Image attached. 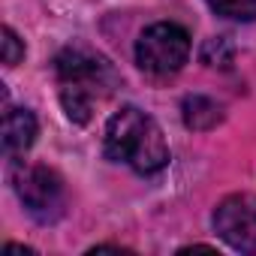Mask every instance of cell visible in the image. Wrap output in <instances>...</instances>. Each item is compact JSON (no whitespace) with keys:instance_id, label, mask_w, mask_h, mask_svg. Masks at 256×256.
<instances>
[{"instance_id":"cell-1","label":"cell","mask_w":256,"mask_h":256,"mask_svg":"<svg viewBox=\"0 0 256 256\" xmlns=\"http://www.w3.org/2000/svg\"><path fill=\"white\" fill-rule=\"evenodd\" d=\"M102 142L114 163L130 166L139 175H157L169 163V145L160 124L136 106H124L108 118Z\"/></svg>"},{"instance_id":"cell-2","label":"cell","mask_w":256,"mask_h":256,"mask_svg":"<svg viewBox=\"0 0 256 256\" xmlns=\"http://www.w3.org/2000/svg\"><path fill=\"white\" fill-rule=\"evenodd\" d=\"M58 84L66 118L76 124H88L96 102L112 94L118 78L106 58L88 48H66L58 58Z\"/></svg>"},{"instance_id":"cell-3","label":"cell","mask_w":256,"mask_h":256,"mask_svg":"<svg viewBox=\"0 0 256 256\" xmlns=\"http://www.w3.org/2000/svg\"><path fill=\"white\" fill-rule=\"evenodd\" d=\"M190 58V34L175 22H157L136 40V64L154 78H169L184 70Z\"/></svg>"},{"instance_id":"cell-4","label":"cell","mask_w":256,"mask_h":256,"mask_svg":"<svg viewBox=\"0 0 256 256\" xmlns=\"http://www.w3.org/2000/svg\"><path fill=\"white\" fill-rule=\"evenodd\" d=\"M12 187L28 208V214L40 223H54L66 211V190L54 169L48 166H18L12 175Z\"/></svg>"},{"instance_id":"cell-5","label":"cell","mask_w":256,"mask_h":256,"mask_svg":"<svg viewBox=\"0 0 256 256\" xmlns=\"http://www.w3.org/2000/svg\"><path fill=\"white\" fill-rule=\"evenodd\" d=\"M214 229L229 247L256 253V196L238 193L223 199L214 211Z\"/></svg>"},{"instance_id":"cell-6","label":"cell","mask_w":256,"mask_h":256,"mask_svg":"<svg viewBox=\"0 0 256 256\" xmlns=\"http://www.w3.org/2000/svg\"><path fill=\"white\" fill-rule=\"evenodd\" d=\"M36 142V118L30 108H6L4 112V154L22 157Z\"/></svg>"},{"instance_id":"cell-7","label":"cell","mask_w":256,"mask_h":256,"mask_svg":"<svg viewBox=\"0 0 256 256\" xmlns=\"http://www.w3.org/2000/svg\"><path fill=\"white\" fill-rule=\"evenodd\" d=\"M205 4L232 22H256V0H205Z\"/></svg>"},{"instance_id":"cell-8","label":"cell","mask_w":256,"mask_h":256,"mask_svg":"<svg viewBox=\"0 0 256 256\" xmlns=\"http://www.w3.org/2000/svg\"><path fill=\"white\" fill-rule=\"evenodd\" d=\"M22 58H24V42H22L18 34L6 24V28H4V64H6V66H16Z\"/></svg>"}]
</instances>
